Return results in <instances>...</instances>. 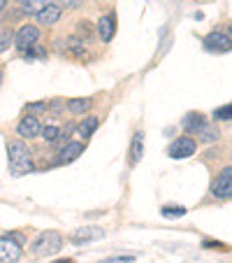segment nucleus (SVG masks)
Listing matches in <instances>:
<instances>
[{"label": "nucleus", "instance_id": "412c9836", "mask_svg": "<svg viewBox=\"0 0 232 263\" xmlns=\"http://www.w3.org/2000/svg\"><path fill=\"white\" fill-rule=\"evenodd\" d=\"M214 117L221 121H230L232 119V103L230 105H223V107H218L216 112H214Z\"/></svg>", "mask_w": 232, "mask_h": 263}, {"label": "nucleus", "instance_id": "20e7f679", "mask_svg": "<svg viewBox=\"0 0 232 263\" xmlns=\"http://www.w3.org/2000/svg\"><path fill=\"white\" fill-rule=\"evenodd\" d=\"M37 40H40V28L33 26V24L21 26V28L16 30V35H14V45L19 47L21 51H28L30 47L37 45Z\"/></svg>", "mask_w": 232, "mask_h": 263}, {"label": "nucleus", "instance_id": "4468645a", "mask_svg": "<svg viewBox=\"0 0 232 263\" xmlns=\"http://www.w3.org/2000/svg\"><path fill=\"white\" fill-rule=\"evenodd\" d=\"M58 19H60V5H56V3L37 14V21H40L42 26H51V24H56Z\"/></svg>", "mask_w": 232, "mask_h": 263}, {"label": "nucleus", "instance_id": "a878e982", "mask_svg": "<svg viewBox=\"0 0 232 263\" xmlns=\"http://www.w3.org/2000/svg\"><path fill=\"white\" fill-rule=\"evenodd\" d=\"M5 5H7V0H0V12L5 10Z\"/></svg>", "mask_w": 232, "mask_h": 263}, {"label": "nucleus", "instance_id": "423d86ee", "mask_svg": "<svg viewBox=\"0 0 232 263\" xmlns=\"http://www.w3.org/2000/svg\"><path fill=\"white\" fill-rule=\"evenodd\" d=\"M167 154L172 159H188V156L195 154V140L191 138H177L172 144H170Z\"/></svg>", "mask_w": 232, "mask_h": 263}, {"label": "nucleus", "instance_id": "6e6552de", "mask_svg": "<svg viewBox=\"0 0 232 263\" xmlns=\"http://www.w3.org/2000/svg\"><path fill=\"white\" fill-rule=\"evenodd\" d=\"M60 51H65V54H70V56H74V59H84L86 56V45H84V40L81 37H65V40H60L58 45Z\"/></svg>", "mask_w": 232, "mask_h": 263}, {"label": "nucleus", "instance_id": "9d476101", "mask_svg": "<svg viewBox=\"0 0 232 263\" xmlns=\"http://www.w3.org/2000/svg\"><path fill=\"white\" fill-rule=\"evenodd\" d=\"M102 235H104V231L98 229V226H81V229H77L70 235V240L74 245H81V242H91V240H100Z\"/></svg>", "mask_w": 232, "mask_h": 263}, {"label": "nucleus", "instance_id": "ddd939ff", "mask_svg": "<svg viewBox=\"0 0 232 263\" xmlns=\"http://www.w3.org/2000/svg\"><path fill=\"white\" fill-rule=\"evenodd\" d=\"M114 30H116V21H114V14H107L98 21V35L102 42H109L114 37Z\"/></svg>", "mask_w": 232, "mask_h": 263}, {"label": "nucleus", "instance_id": "0eeeda50", "mask_svg": "<svg viewBox=\"0 0 232 263\" xmlns=\"http://www.w3.org/2000/svg\"><path fill=\"white\" fill-rule=\"evenodd\" d=\"M204 47L214 54H225V51L232 49V40L230 35H223V33H209L207 40H204Z\"/></svg>", "mask_w": 232, "mask_h": 263}, {"label": "nucleus", "instance_id": "a211bd4d", "mask_svg": "<svg viewBox=\"0 0 232 263\" xmlns=\"http://www.w3.org/2000/svg\"><path fill=\"white\" fill-rule=\"evenodd\" d=\"M95 128H98V119L95 117H86V121L79 126V135L81 138H89V135L95 133Z\"/></svg>", "mask_w": 232, "mask_h": 263}, {"label": "nucleus", "instance_id": "4be33fe9", "mask_svg": "<svg viewBox=\"0 0 232 263\" xmlns=\"http://www.w3.org/2000/svg\"><path fill=\"white\" fill-rule=\"evenodd\" d=\"M58 3H60V10H63V7L65 10H77L84 0H58Z\"/></svg>", "mask_w": 232, "mask_h": 263}, {"label": "nucleus", "instance_id": "b1692460", "mask_svg": "<svg viewBox=\"0 0 232 263\" xmlns=\"http://www.w3.org/2000/svg\"><path fill=\"white\" fill-rule=\"evenodd\" d=\"M79 33H84V40H89L91 37V33H93V28H91V24H79Z\"/></svg>", "mask_w": 232, "mask_h": 263}, {"label": "nucleus", "instance_id": "39448f33", "mask_svg": "<svg viewBox=\"0 0 232 263\" xmlns=\"http://www.w3.org/2000/svg\"><path fill=\"white\" fill-rule=\"evenodd\" d=\"M21 258V245L10 235L0 238V263H16Z\"/></svg>", "mask_w": 232, "mask_h": 263}, {"label": "nucleus", "instance_id": "f257e3e1", "mask_svg": "<svg viewBox=\"0 0 232 263\" xmlns=\"http://www.w3.org/2000/svg\"><path fill=\"white\" fill-rule=\"evenodd\" d=\"M7 159H10V175L12 177H21L33 170V161H30V149L26 147L21 140H12L7 144Z\"/></svg>", "mask_w": 232, "mask_h": 263}, {"label": "nucleus", "instance_id": "5701e85b", "mask_svg": "<svg viewBox=\"0 0 232 263\" xmlns=\"http://www.w3.org/2000/svg\"><path fill=\"white\" fill-rule=\"evenodd\" d=\"M163 214H165V217H183V214H186V208H177V210L165 208V210H163Z\"/></svg>", "mask_w": 232, "mask_h": 263}, {"label": "nucleus", "instance_id": "2eb2a0df", "mask_svg": "<svg viewBox=\"0 0 232 263\" xmlns=\"http://www.w3.org/2000/svg\"><path fill=\"white\" fill-rule=\"evenodd\" d=\"M49 5H54V0H26L24 3V12L26 14H40L42 10H47Z\"/></svg>", "mask_w": 232, "mask_h": 263}, {"label": "nucleus", "instance_id": "9b49d317", "mask_svg": "<svg viewBox=\"0 0 232 263\" xmlns=\"http://www.w3.org/2000/svg\"><path fill=\"white\" fill-rule=\"evenodd\" d=\"M181 126H183V130H186V133H202L209 124H207V117H204V115H200V112H191V115L183 117Z\"/></svg>", "mask_w": 232, "mask_h": 263}, {"label": "nucleus", "instance_id": "f8f14e48", "mask_svg": "<svg viewBox=\"0 0 232 263\" xmlns=\"http://www.w3.org/2000/svg\"><path fill=\"white\" fill-rule=\"evenodd\" d=\"M81 152H84V144H81V142H68L58 152V159H56V163H58V165L72 163L74 159H79V156H81Z\"/></svg>", "mask_w": 232, "mask_h": 263}, {"label": "nucleus", "instance_id": "f3484780", "mask_svg": "<svg viewBox=\"0 0 232 263\" xmlns=\"http://www.w3.org/2000/svg\"><path fill=\"white\" fill-rule=\"evenodd\" d=\"M89 107H91V100L89 98H72V100H68V109L72 112V115H84Z\"/></svg>", "mask_w": 232, "mask_h": 263}, {"label": "nucleus", "instance_id": "aec40b11", "mask_svg": "<svg viewBox=\"0 0 232 263\" xmlns=\"http://www.w3.org/2000/svg\"><path fill=\"white\" fill-rule=\"evenodd\" d=\"M40 135L47 140V142H56V140H60V135H63V133H60L56 126H47V128H42Z\"/></svg>", "mask_w": 232, "mask_h": 263}, {"label": "nucleus", "instance_id": "7ed1b4c3", "mask_svg": "<svg viewBox=\"0 0 232 263\" xmlns=\"http://www.w3.org/2000/svg\"><path fill=\"white\" fill-rule=\"evenodd\" d=\"M212 196L218 200H227L232 198V165L223 168L216 175V179L212 182Z\"/></svg>", "mask_w": 232, "mask_h": 263}, {"label": "nucleus", "instance_id": "c85d7f7f", "mask_svg": "<svg viewBox=\"0 0 232 263\" xmlns=\"http://www.w3.org/2000/svg\"><path fill=\"white\" fill-rule=\"evenodd\" d=\"M230 40H232V26H230Z\"/></svg>", "mask_w": 232, "mask_h": 263}, {"label": "nucleus", "instance_id": "393cba45", "mask_svg": "<svg viewBox=\"0 0 232 263\" xmlns=\"http://www.w3.org/2000/svg\"><path fill=\"white\" fill-rule=\"evenodd\" d=\"M42 109H47L45 103H30L28 105V112H42Z\"/></svg>", "mask_w": 232, "mask_h": 263}, {"label": "nucleus", "instance_id": "dca6fc26", "mask_svg": "<svg viewBox=\"0 0 232 263\" xmlns=\"http://www.w3.org/2000/svg\"><path fill=\"white\" fill-rule=\"evenodd\" d=\"M142 149H144V133L139 130L137 135L133 138V147H130V163H139V159H142Z\"/></svg>", "mask_w": 232, "mask_h": 263}, {"label": "nucleus", "instance_id": "cd10ccee", "mask_svg": "<svg viewBox=\"0 0 232 263\" xmlns=\"http://www.w3.org/2000/svg\"><path fill=\"white\" fill-rule=\"evenodd\" d=\"M0 84H3V70H0Z\"/></svg>", "mask_w": 232, "mask_h": 263}, {"label": "nucleus", "instance_id": "bb28decb", "mask_svg": "<svg viewBox=\"0 0 232 263\" xmlns=\"http://www.w3.org/2000/svg\"><path fill=\"white\" fill-rule=\"evenodd\" d=\"M56 263H72V261H70V258H65V261H56Z\"/></svg>", "mask_w": 232, "mask_h": 263}, {"label": "nucleus", "instance_id": "6ab92c4d", "mask_svg": "<svg viewBox=\"0 0 232 263\" xmlns=\"http://www.w3.org/2000/svg\"><path fill=\"white\" fill-rule=\"evenodd\" d=\"M12 42H14V33H12V28H0V54L10 49Z\"/></svg>", "mask_w": 232, "mask_h": 263}, {"label": "nucleus", "instance_id": "1a4fd4ad", "mask_svg": "<svg viewBox=\"0 0 232 263\" xmlns=\"http://www.w3.org/2000/svg\"><path fill=\"white\" fill-rule=\"evenodd\" d=\"M16 133H19L21 138L33 140V138H37V135L42 133V126H40V121L35 119L33 115H26L24 119L19 121V126H16Z\"/></svg>", "mask_w": 232, "mask_h": 263}, {"label": "nucleus", "instance_id": "f03ea898", "mask_svg": "<svg viewBox=\"0 0 232 263\" xmlns=\"http://www.w3.org/2000/svg\"><path fill=\"white\" fill-rule=\"evenodd\" d=\"M60 249H63V238H60V233L47 231V233H42L40 238L33 242L30 252H33L35 256H54V254H58Z\"/></svg>", "mask_w": 232, "mask_h": 263}]
</instances>
